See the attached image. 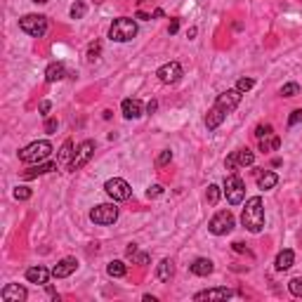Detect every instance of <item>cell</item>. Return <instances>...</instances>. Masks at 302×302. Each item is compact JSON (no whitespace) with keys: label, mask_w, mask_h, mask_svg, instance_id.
<instances>
[{"label":"cell","mask_w":302,"mask_h":302,"mask_svg":"<svg viewBox=\"0 0 302 302\" xmlns=\"http://www.w3.org/2000/svg\"><path fill=\"white\" fill-rule=\"evenodd\" d=\"M135 262H137V265H146V262H149V255H146V253H142V255H135Z\"/></svg>","instance_id":"f35d334b"},{"label":"cell","mask_w":302,"mask_h":302,"mask_svg":"<svg viewBox=\"0 0 302 302\" xmlns=\"http://www.w3.org/2000/svg\"><path fill=\"white\" fill-rule=\"evenodd\" d=\"M300 121H302V109H295V111L291 114V118H288V125L293 128V125H297Z\"/></svg>","instance_id":"d590c367"},{"label":"cell","mask_w":302,"mask_h":302,"mask_svg":"<svg viewBox=\"0 0 302 302\" xmlns=\"http://www.w3.org/2000/svg\"><path fill=\"white\" fill-rule=\"evenodd\" d=\"M293 262H295V253L293 250H281L279 255H276V269L286 272V269L293 267Z\"/></svg>","instance_id":"44dd1931"},{"label":"cell","mask_w":302,"mask_h":302,"mask_svg":"<svg viewBox=\"0 0 302 302\" xmlns=\"http://www.w3.org/2000/svg\"><path fill=\"white\" fill-rule=\"evenodd\" d=\"M234 295H236V291H229V288H210V291L196 293L194 300H229Z\"/></svg>","instance_id":"9a60e30c"},{"label":"cell","mask_w":302,"mask_h":302,"mask_svg":"<svg viewBox=\"0 0 302 302\" xmlns=\"http://www.w3.org/2000/svg\"><path fill=\"white\" fill-rule=\"evenodd\" d=\"M137 19H142V22H146V19H151L146 12H137Z\"/></svg>","instance_id":"f6af8a7d"},{"label":"cell","mask_w":302,"mask_h":302,"mask_svg":"<svg viewBox=\"0 0 302 302\" xmlns=\"http://www.w3.org/2000/svg\"><path fill=\"white\" fill-rule=\"evenodd\" d=\"M26 288L24 286H19V284H10V286H5L3 288V293H0V297L5 302H22V300H26Z\"/></svg>","instance_id":"5bb4252c"},{"label":"cell","mask_w":302,"mask_h":302,"mask_svg":"<svg viewBox=\"0 0 302 302\" xmlns=\"http://www.w3.org/2000/svg\"><path fill=\"white\" fill-rule=\"evenodd\" d=\"M31 196H33V192H31L29 186H17V189H14V198H17V201H29Z\"/></svg>","instance_id":"f546056e"},{"label":"cell","mask_w":302,"mask_h":302,"mask_svg":"<svg viewBox=\"0 0 302 302\" xmlns=\"http://www.w3.org/2000/svg\"><path fill=\"white\" fill-rule=\"evenodd\" d=\"M123 116L125 118H140L142 114H144V106H142L140 99H123Z\"/></svg>","instance_id":"2e32d148"},{"label":"cell","mask_w":302,"mask_h":302,"mask_svg":"<svg viewBox=\"0 0 302 302\" xmlns=\"http://www.w3.org/2000/svg\"><path fill=\"white\" fill-rule=\"evenodd\" d=\"M125 253H128V257H135V255H137V246H135V243H130Z\"/></svg>","instance_id":"60d3db41"},{"label":"cell","mask_w":302,"mask_h":302,"mask_svg":"<svg viewBox=\"0 0 302 302\" xmlns=\"http://www.w3.org/2000/svg\"><path fill=\"white\" fill-rule=\"evenodd\" d=\"M279 146H281V140H279V137H274V135H269V137L260 140V151H276Z\"/></svg>","instance_id":"484cf974"},{"label":"cell","mask_w":302,"mask_h":302,"mask_svg":"<svg viewBox=\"0 0 302 302\" xmlns=\"http://www.w3.org/2000/svg\"><path fill=\"white\" fill-rule=\"evenodd\" d=\"M106 274L114 276V279H121V276L128 274V267H125V262L123 260H111L109 265H106Z\"/></svg>","instance_id":"603a6c76"},{"label":"cell","mask_w":302,"mask_h":302,"mask_svg":"<svg viewBox=\"0 0 302 302\" xmlns=\"http://www.w3.org/2000/svg\"><path fill=\"white\" fill-rule=\"evenodd\" d=\"M19 29L24 33H29L31 38H41L47 31V17H43V14H26V17L19 19Z\"/></svg>","instance_id":"5b68a950"},{"label":"cell","mask_w":302,"mask_h":302,"mask_svg":"<svg viewBox=\"0 0 302 302\" xmlns=\"http://www.w3.org/2000/svg\"><path fill=\"white\" fill-rule=\"evenodd\" d=\"M156 76H158V81L165 83V85H175L182 78V66L177 62H168V64H163L156 71Z\"/></svg>","instance_id":"8fae6325"},{"label":"cell","mask_w":302,"mask_h":302,"mask_svg":"<svg viewBox=\"0 0 302 302\" xmlns=\"http://www.w3.org/2000/svg\"><path fill=\"white\" fill-rule=\"evenodd\" d=\"M177 29H180V22H177V19H173V22H170V33H177Z\"/></svg>","instance_id":"b9f144b4"},{"label":"cell","mask_w":302,"mask_h":302,"mask_svg":"<svg viewBox=\"0 0 302 302\" xmlns=\"http://www.w3.org/2000/svg\"><path fill=\"white\" fill-rule=\"evenodd\" d=\"M78 269V260L76 257H64L62 262H57L52 267V276L54 279H66V276H71V274Z\"/></svg>","instance_id":"4fadbf2b"},{"label":"cell","mask_w":302,"mask_h":302,"mask_svg":"<svg viewBox=\"0 0 302 302\" xmlns=\"http://www.w3.org/2000/svg\"><path fill=\"white\" fill-rule=\"evenodd\" d=\"M253 163H255V154H253V151L250 149H238L226 158L224 165H226V170H234L236 165H243L246 168V165H253Z\"/></svg>","instance_id":"7c38bea8"},{"label":"cell","mask_w":302,"mask_h":302,"mask_svg":"<svg viewBox=\"0 0 302 302\" xmlns=\"http://www.w3.org/2000/svg\"><path fill=\"white\" fill-rule=\"evenodd\" d=\"M253 85H255V81H253V78H238L236 90H238V92H248Z\"/></svg>","instance_id":"d6a6232c"},{"label":"cell","mask_w":302,"mask_h":302,"mask_svg":"<svg viewBox=\"0 0 302 302\" xmlns=\"http://www.w3.org/2000/svg\"><path fill=\"white\" fill-rule=\"evenodd\" d=\"M156 109H158V102H156V99H151L149 104H146V111H149V114H154Z\"/></svg>","instance_id":"ab89813d"},{"label":"cell","mask_w":302,"mask_h":302,"mask_svg":"<svg viewBox=\"0 0 302 302\" xmlns=\"http://www.w3.org/2000/svg\"><path fill=\"white\" fill-rule=\"evenodd\" d=\"M234 250H236V253H246V246H243V243H238V241H236V243H234Z\"/></svg>","instance_id":"ee69618b"},{"label":"cell","mask_w":302,"mask_h":302,"mask_svg":"<svg viewBox=\"0 0 302 302\" xmlns=\"http://www.w3.org/2000/svg\"><path fill=\"white\" fill-rule=\"evenodd\" d=\"M241 222L248 232L253 234H260L265 229V205H262V198L260 196H253L246 201V208H243V215H241Z\"/></svg>","instance_id":"7a4b0ae2"},{"label":"cell","mask_w":302,"mask_h":302,"mask_svg":"<svg viewBox=\"0 0 302 302\" xmlns=\"http://www.w3.org/2000/svg\"><path fill=\"white\" fill-rule=\"evenodd\" d=\"M66 78V66L62 64V62H54V64H50L45 69V81L47 83H59Z\"/></svg>","instance_id":"d6986e66"},{"label":"cell","mask_w":302,"mask_h":302,"mask_svg":"<svg viewBox=\"0 0 302 302\" xmlns=\"http://www.w3.org/2000/svg\"><path fill=\"white\" fill-rule=\"evenodd\" d=\"M173 274H175L173 260H161V262H158V269H156L158 279H161V281H170V279H173Z\"/></svg>","instance_id":"7402d4cb"},{"label":"cell","mask_w":302,"mask_h":302,"mask_svg":"<svg viewBox=\"0 0 302 302\" xmlns=\"http://www.w3.org/2000/svg\"><path fill=\"white\" fill-rule=\"evenodd\" d=\"M205 201H208L210 205H215L217 201H220V186H217V184H210L208 192H205Z\"/></svg>","instance_id":"83f0119b"},{"label":"cell","mask_w":302,"mask_h":302,"mask_svg":"<svg viewBox=\"0 0 302 302\" xmlns=\"http://www.w3.org/2000/svg\"><path fill=\"white\" fill-rule=\"evenodd\" d=\"M208 229H210V234H215V236H224V234H229L234 229V215L229 210H220V213H215L213 220L208 222Z\"/></svg>","instance_id":"52a82bcc"},{"label":"cell","mask_w":302,"mask_h":302,"mask_svg":"<svg viewBox=\"0 0 302 302\" xmlns=\"http://www.w3.org/2000/svg\"><path fill=\"white\" fill-rule=\"evenodd\" d=\"M269 135H274V128L269 125V123H267V125H257V128H255V137H257V140H265V137H269Z\"/></svg>","instance_id":"1f68e13d"},{"label":"cell","mask_w":302,"mask_h":302,"mask_svg":"<svg viewBox=\"0 0 302 302\" xmlns=\"http://www.w3.org/2000/svg\"><path fill=\"white\" fill-rule=\"evenodd\" d=\"M241 95H243V92H238L236 87H234V90L222 92L220 97H217V102L213 104V109L208 111V116H205V128H208V130L220 128L226 114H232V111L241 104Z\"/></svg>","instance_id":"6da1fadb"},{"label":"cell","mask_w":302,"mask_h":302,"mask_svg":"<svg viewBox=\"0 0 302 302\" xmlns=\"http://www.w3.org/2000/svg\"><path fill=\"white\" fill-rule=\"evenodd\" d=\"M281 95H284V97H295V95H300V85H297V83H286V85L281 87Z\"/></svg>","instance_id":"f1b7e54d"},{"label":"cell","mask_w":302,"mask_h":302,"mask_svg":"<svg viewBox=\"0 0 302 302\" xmlns=\"http://www.w3.org/2000/svg\"><path fill=\"white\" fill-rule=\"evenodd\" d=\"M57 168V163L52 161H45V163H35L31 170H24L22 177L24 180H33V177H38V175H47V173H52V170Z\"/></svg>","instance_id":"ac0fdd59"},{"label":"cell","mask_w":302,"mask_h":302,"mask_svg":"<svg viewBox=\"0 0 302 302\" xmlns=\"http://www.w3.org/2000/svg\"><path fill=\"white\" fill-rule=\"evenodd\" d=\"M33 3H41V5H43V3H50V0H33Z\"/></svg>","instance_id":"bcb514c9"},{"label":"cell","mask_w":302,"mask_h":302,"mask_svg":"<svg viewBox=\"0 0 302 302\" xmlns=\"http://www.w3.org/2000/svg\"><path fill=\"white\" fill-rule=\"evenodd\" d=\"M45 130H47V133H54V130H57V118H47V121H45Z\"/></svg>","instance_id":"74e56055"},{"label":"cell","mask_w":302,"mask_h":302,"mask_svg":"<svg viewBox=\"0 0 302 302\" xmlns=\"http://www.w3.org/2000/svg\"><path fill=\"white\" fill-rule=\"evenodd\" d=\"M50 154H52V144L47 140H38V142H31L29 146H24L19 151V158L24 163H43L50 158Z\"/></svg>","instance_id":"3957f363"},{"label":"cell","mask_w":302,"mask_h":302,"mask_svg":"<svg viewBox=\"0 0 302 302\" xmlns=\"http://www.w3.org/2000/svg\"><path fill=\"white\" fill-rule=\"evenodd\" d=\"M161 194H163V186L161 184H154V186H149L146 196H149V198H156V196H161Z\"/></svg>","instance_id":"8d00e7d4"},{"label":"cell","mask_w":302,"mask_h":302,"mask_svg":"<svg viewBox=\"0 0 302 302\" xmlns=\"http://www.w3.org/2000/svg\"><path fill=\"white\" fill-rule=\"evenodd\" d=\"M85 12H87L85 0H76L73 7H71V17H73V19H83V17H85Z\"/></svg>","instance_id":"4316f807"},{"label":"cell","mask_w":302,"mask_h":302,"mask_svg":"<svg viewBox=\"0 0 302 302\" xmlns=\"http://www.w3.org/2000/svg\"><path fill=\"white\" fill-rule=\"evenodd\" d=\"M50 274L52 272H47L45 267H29L26 269V281L29 284H41V286H47V279H50Z\"/></svg>","instance_id":"e0dca14e"},{"label":"cell","mask_w":302,"mask_h":302,"mask_svg":"<svg viewBox=\"0 0 302 302\" xmlns=\"http://www.w3.org/2000/svg\"><path fill=\"white\" fill-rule=\"evenodd\" d=\"M135 35H137V24H135V19H128V17L116 19L109 29V38L116 43H128L133 41Z\"/></svg>","instance_id":"277c9868"},{"label":"cell","mask_w":302,"mask_h":302,"mask_svg":"<svg viewBox=\"0 0 302 302\" xmlns=\"http://www.w3.org/2000/svg\"><path fill=\"white\" fill-rule=\"evenodd\" d=\"M50 109H52V104H50V102H41V114H47Z\"/></svg>","instance_id":"7bdbcfd3"},{"label":"cell","mask_w":302,"mask_h":302,"mask_svg":"<svg viewBox=\"0 0 302 302\" xmlns=\"http://www.w3.org/2000/svg\"><path fill=\"white\" fill-rule=\"evenodd\" d=\"M73 154H76V151H73V142L66 140L64 144H62V149H59V158H57V161L59 163H71V161H73V158H71Z\"/></svg>","instance_id":"d4e9b609"},{"label":"cell","mask_w":302,"mask_h":302,"mask_svg":"<svg viewBox=\"0 0 302 302\" xmlns=\"http://www.w3.org/2000/svg\"><path fill=\"white\" fill-rule=\"evenodd\" d=\"M288 288H291V293L295 297H302V276H295V279H291Z\"/></svg>","instance_id":"4dcf8cb0"},{"label":"cell","mask_w":302,"mask_h":302,"mask_svg":"<svg viewBox=\"0 0 302 302\" xmlns=\"http://www.w3.org/2000/svg\"><path fill=\"white\" fill-rule=\"evenodd\" d=\"M276 182H279L276 173H262V175H257V186H260V189H274V186H276Z\"/></svg>","instance_id":"cb8c5ba5"},{"label":"cell","mask_w":302,"mask_h":302,"mask_svg":"<svg viewBox=\"0 0 302 302\" xmlns=\"http://www.w3.org/2000/svg\"><path fill=\"white\" fill-rule=\"evenodd\" d=\"M99 52H102V45H99V43H92V45H90V50H87V59H90V62H95V59L99 57Z\"/></svg>","instance_id":"e575fe53"},{"label":"cell","mask_w":302,"mask_h":302,"mask_svg":"<svg viewBox=\"0 0 302 302\" xmlns=\"http://www.w3.org/2000/svg\"><path fill=\"white\" fill-rule=\"evenodd\" d=\"M224 196L232 205L243 203V196H246V184L238 175H229L224 180Z\"/></svg>","instance_id":"8992f818"},{"label":"cell","mask_w":302,"mask_h":302,"mask_svg":"<svg viewBox=\"0 0 302 302\" xmlns=\"http://www.w3.org/2000/svg\"><path fill=\"white\" fill-rule=\"evenodd\" d=\"M90 220H92L95 224H102V226L114 224V222L118 220V208L114 203H102V205L90 210Z\"/></svg>","instance_id":"9c48e42d"},{"label":"cell","mask_w":302,"mask_h":302,"mask_svg":"<svg viewBox=\"0 0 302 302\" xmlns=\"http://www.w3.org/2000/svg\"><path fill=\"white\" fill-rule=\"evenodd\" d=\"M106 194H109L114 201H128L130 194H133V189H130V184L125 180H121V177H114V180H106L104 184Z\"/></svg>","instance_id":"30bf717a"},{"label":"cell","mask_w":302,"mask_h":302,"mask_svg":"<svg viewBox=\"0 0 302 302\" xmlns=\"http://www.w3.org/2000/svg\"><path fill=\"white\" fill-rule=\"evenodd\" d=\"M173 161V151H161V154H158V158H156V165L158 168H163V165H168V163Z\"/></svg>","instance_id":"836d02e7"},{"label":"cell","mask_w":302,"mask_h":302,"mask_svg":"<svg viewBox=\"0 0 302 302\" xmlns=\"http://www.w3.org/2000/svg\"><path fill=\"white\" fill-rule=\"evenodd\" d=\"M213 262L208 260V257H198V260H194L192 265V274H196V276H208V274H213Z\"/></svg>","instance_id":"ffe728a7"},{"label":"cell","mask_w":302,"mask_h":302,"mask_svg":"<svg viewBox=\"0 0 302 302\" xmlns=\"http://www.w3.org/2000/svg\"><path fill=\"white\" fill-rule=\"evenodd\" d=\"M92 156H95V142L92 140L81 142V144H78V149H76V154H73V161L69 163V170H71V173H76V170L85 168Z\"/></svg>","instance_id":"ba28073f"}]
</instances>
